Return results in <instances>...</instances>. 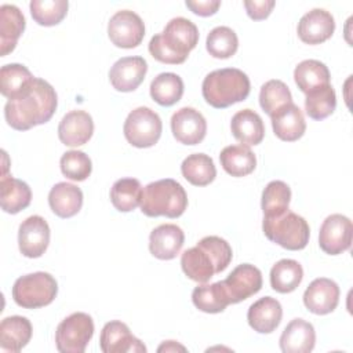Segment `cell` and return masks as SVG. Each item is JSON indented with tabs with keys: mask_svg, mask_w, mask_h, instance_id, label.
Here are the masks:
<instances>
[{
	"mask_svg": "<svg viewBox=\"0 0 353 353\" xmlns=\"http://www.w3.org/2000/svg\"><path fill=\"white\" fill-rule=\"evenodd\" d=\"M58 97L54 87L39 77H33L29 85L4 106L7 124L17 131H26L47 123L57 110Z\"/></svg>",
	"mask_w": 353,
	"mask_h": 353,
	"instance_id": "1",
	"label": "cell"
},
{
	"mask_svg": "<svg viewBox=\"0 0 353 353\" xmlns=\"http://www.w3.org/2000/svg\"><path fill=\"white\" fill-rule=\"evenodd\" d=\"M232 247L218 236L203 237L196 247L186 250L181 256L183 273L196 283H207L214 274L223 272L232 262Z\"/></svg>",
	"mask_w": 353,
	"mask_h": 353,
	"instance_id": "2",
	"label": "cell"
},
{
	"mask_svg": "<svg viewBox=\"0 0 353 353\" xmlns=\"http://www.w3.org/2000/svg\"><path fill=\"white\" fill-rule=\"evenodd\" d=\"M199 29L188 18H172L164 30L149 41L150 55L163 63H183L189 52L197 46Z\"/></svg>",
	"mask_w": 353,
	"mask_h": 353,
	"instance_id": "3",
	"label": "cell"
},
{
	"mask_svg": "<svg viewBox=\"0 0 353 353\" xmlns=\"http://www.w3.org/2000/svg\"><path fill=\"white\" fill-rule=\"evenodd\" d=\"M250 90L248 76L236 68L214 70L204 77L201 84L203 98L215 109H225L244 101Z\"/></svg>",
	"mask_w": 353,
	"mask_h": 353,
	"instance_id": "4",
	"label": "cell"
},
{
	"mask_svg": "<svg viewBox=\"0 0 353 353\" xmlns=\"http://www.w3.org/2000/svg\"><path fill=\"white\" fill-rule=\"evenodd\" d=\"M186 207V192L175 179H159L143 188L141 211L146 216L178 218L185 212Z\"/></svg>",
	"mask_w": 353,
	"mask_h": 353,
	"instance_id": "5",
	"label": "cell"
},
{
	"mask_svg": "<svg viewBox=\"0 0 353 353\" xmlns=\"http://www.w3.org/2000/svg\"><path fill=\"white\" fill-rule=\"evenodd\" d=\"M262 229L270 241L290 251L303 250L310 237V228L306 219L290 210L273 216H263Z\"/></svg>",
	"mask_w": 353,
	"mask_h": 353,
	"instance_id": "6",
	"label": "cell"
},
{
	"mask_svg": "<svg viewBox=\"0 0 353 353\" xmlns=\"http://www.w3.org/2000/svg\"><path fill=\"white\" fill-rule=\"evenodd\" d=\"M57 294V280L47 272L21 276L12 285V298L23 309L44 307L55 299Z\"/></svg>",
	"mask_w": 353,
	"mask_h": 353,
	"instance_id": "7",
	"label": "cell"
},
{
	"mask_svg": "<svg viewBox=\"0 0 353 353\" xmlns=\"http://www.w3.org/2000/svg\"><path fill=\"white\" fill-rule=\"evenodd\" d=\"M94 335L90 314L76 312L63 319L55 331V345L61 353H83Z\"/></svg>",
	"mask_w": 353,
	"mask_h": 353,
	"instance_id": "8",
	"label": "cell"
},
{
	"mask_svg": "<svg viewBox=\"0 0 353 353\" xmlns=\"http://www.w3.org/2000/svg\"><path fill=\"white\" fill-rule=\"evenodd\" d=\"M124 137L135 148H150L161 137L163 123L160 116L146 106L130 112L124 121Z\"/></svg>",
	"mask_w": 353,
	"mask_h": 353,
	"instance_id": "9",
	"label": "cell"
},
{
	"mask_svg": "<svg viewBox=\"0 0 353 353\" xmlns=\"http://www.w3.org/2000/svg\"><path fill=\"white\" fill-rule=\"evenodd\" d=\"M352 221L342 214L328 215L319 232V245L328 255H338L352 245Z\"/></svg>",
	"mask_w": 353,
	"mask_h": 353,
	"instance_id": "10",
	"label": "cell"
},
{
	"mask_svg": "<svg viewBox=\"0 0 353 353\" xmlns=\"http://www.w3.org/2000/svg\"><path fill=\"white\" fill-rule=\"evenodd\" d=\"M110 41L120 48L138 47L145 36V25L138 14L130 10L117 11L108 23Z\"/></svg>",
	"mask_w": 353,
	"mask_h": 353,
	"instance_id": "11",
	"label": "cell"
},
{
	"mask_svg": "<svg viewBox=\"0 0 353 353\" xmlns=\"http://www.w3.org/2000/svg\"><path fill=\"white\" fill-rule=\"evenodd\" d=\"M222 285L230 303H239L262 288V273L251 263H241L236 266L225 280H222Z\"/></svg>",
	"mask_w": 353,
	"mask_h": 353,
	"instance_id": "12",
	"label": "cell"
},
{
	"mask_svg": "<svg viewBox=\"0 0 353 353\" xmlns=\"http://www.w3.org/2000/svg\"><path fill=\"white\" fill-rule=\"evenodd\" d=\"M50 244V226L40 215L26 218L18 230L19 251L26 258H40Z\"/></svg>",
	"mask_w": 353,
	"mask_h": 353,
	"instance_id": "13",
	"label": "cell"
},
{
	"mask_svg": "<svg viewBox=\"0 0 353 353\" xmlns=\"http://www.w3.org/2000/svg\"><path fill=\"white\" fill-rule=\"evenodd\" d=\"M99 347L103 353H145L146 346L135 338L128 325L113 320L103 325L99 338Z\"/></svg>",
	"mask_w": 353,
	"mask_h": 353,
	"instance_id": "14",
	"label": "cell"
},
{
	"mask_svg": "<svg viewBox=\"0 0 353 353\" xmlns=\"http://www.w3.org/2000/svg\"><path fill=\"white\" fill-rule=\"evenodd\" d=\"M174 138L183 145H197L207 134V121L194 108H181L171 117Z\"/></svg>",
	"mask_w": 353,
	"mask_h": 353,
	"instance_id": "15",
	"label": "cell"
},
{
	"mask_svg": "<svg viewBox=\"0 0 353 353\" xmlns=\"http://www.w3.org/2000/svg\"><path fill=\"white\" fill-rule=\"evenodd\" d=\"M148 72V63L142 57H124L113 63L109 80L114 90L130 92L137 90Z\"/></svg>",
	"mask_w": 353,
	"mask_h": 353,
	"instance_id": "16",
	"label": "cell"
},
{
	"mask_svg": "<svg viewBox=\"0 0 353 353\" xmlns=\"http://www.w3.org/2000/svg\"><path fill=\"white\" fill-rule=\"evenodd\" d=\"M338 284L327 277L314 279L303 292L306 309L314 314H328L335 310L339 302Z\"/></svg>",
	"mask_w": 353,
	"mask_h": 353,
	"instance_id": "17",
	"label": "cell"
},
{
	"mask_svg": "<svg viewBox=\"0 0 353 353\" xmlns=\"http://www.w3.org/2000/svg\"><path fill=\"white\" fill-rule=\"evenodd\" d=\"M335 30L334 17L323 10L313 8L306 12L298 22V36L306 44H321L327 41Z\"/></svg>",
	"mask_w": 353,
	"mask_h": 353,
	"instance_id": "18",
	"label": "cell"
},
{
	"mask_svg": "<svg viewBox=\"0 0 353 353\" xmlns=\"http://www.w3.org/2000/svg\"><path fill=\"white\" fill-rule=\"evenodd\" d=\"M92 132L94 121L91 114L85 110L68 112L58 125L59 141L70 148H77L87 143L91 139Z\"/></svg>",
	"mask_w": 353,
	"mask_h": 353,
	"instance_id": "19",
	"label": "cell"
},
{
	"mask_svg": "<svg viewBox=\"0 0 353 353\" xmlns=\"http://www.w3.org/2000/svg\"><path fill=\"white\" fill-rule=\"evenodd\" d=\"M185 234L174 223H164L154 228L149 236L150 254L163 261L174 259L182 250Z\"/></svg>",
	"mask_w": 353,
	"mask_h": 353,
	"instance_id": "20",
	"label": "cell"
},
{
	"mask_svg": "<svg viewBox=\"0 0 353 353\" xmlns=\"http://www.w3.org/2000/svg\"><path fill=\"white\" fill-rule=\"evenodd\" d=\"M283 317V307L276 298L263 296L255 301L247 312L250 327L259 334L273 332Z\"/></svg>",
	"mask_w": 353,
	"mask_h": 353,
	"instance_id": "21",
	"label": "cell"
},
{
	"mask_svg": "<svg viewBox=\"0 0 353 353\" xmlns=\"http://www.w3.org/2000/svg\"><path fill=\"white\" fill-rule=\"evenodd\" d=\"M314 343V327L303 319L291 320L280 336V349L284 353H309Z\"/></svg>",
	"mask_w": 353,
	"mask_h": 353,
	"instance_id": "22",
	"label": "cell"
},
{
	"mask_svg": "<svg viewBox=\"0 0 353 353\" xmlns=\"http://www.w3.org/2000/svg\"><path fill=\"white\" fill-rule=\"evenodd\" d=\"M270 119L273 132L281 141L294 142L305 134L306 121L303 113L294 102L281 108Z\"/></svg>",
	"mask_w": 353,
	"mask_h": 353,
	"instance_id": "23",
	"label": "cell"
},
{
	"mask_svg": "<svg viewBox=\"0 0 353 353\" xmlns=\"http://www.w3.org/2000/svg\"><path fill=\"white\" fill-rule=\"evenodd\" d=\"M32 324L23 316H10L0 323V350L17 353L32 338Z\"/></svg>",
	"mask_w": 353,
	"mask_h": 353,
	"instance_id": "24",
	"label": "cell"
},
{
	"mask_svg": "<svg viewBox=\"0 0 353 353\" xmlns=\"http://www.w3.org/2000/svg\"><path fill=\"white\" fill-rule=\"evenodd\" d=\"M48 204L59 218H72L81 210L83 192L73 183L58 182L48 193Z\"/></svg>",
	"mask_w": 353,
	"mask_h": 353,
	"instance_id": "25",
	"label": "cell"
},
{
	"mask_svg": "<svg viewBox=\"0 0 353 353\" xmlns=\"http://www.w3.org/2000/svg\"><path fill=\"white\" fill-rule=\"evenodd\" d=\"M25 30V17L17 6L0 7V54L6 57L14 51L18 39Z\"/></svg>",
	"mask_w": 353,
	"mask_h": 353,
	"instance_id": "26",
	"label": "cell"
},
{
	"mask_svg": "<svg viewBox=\"0 0 353 353\" xmlns=\"http://www.w3.org/2000/svg\"><path fill=\"white\" fill-rule=\"evenodd\" d=\"M233 137L245 146L258 145L265 137V125L261 116L252 109L239 110L230 121Z\"/></svg>",
	"mask_w": 353,
	"mask_h": 353,
	"instance_id": "27",
	"label": "cell"
},
{
	"mask_svg": "<svg viewBox=\"0 0 353 353\" xmlns=\"http://www.w3.org/2000/svg\"><path fill=\"white\" fill-rule=\"evenodd\" d=\"M32 200L29 185L12 176H1L0 181V204L4 212L18 214L25 210Z\"/></svg>",
	"mask_w": 353,
	"mask_h": 353,
	"instance_id": "28",
	"label": "cell"
},
{
	"mask_svg": "<svg viewBox=\"0 0 353 353\" xmlns=\"http://www.w3.org/2000/svg\"><path fill=\"white\" fill-rule=\"evenodd\" d=\"M222 168L232 176H245L256 167L254 152L245 145H230L222 149L219 154Z\"/></svg>",
	"mask_w": 353,
	"mask_h": 353,
	"instance_id": "29",
	"label": "cell"
},
{
	"mask_svg": "<svg viewBox=\"0 0 353 353\" xmlns=\"http://www.w3.org/2000/svg\"><path fill=\"white\" fill-rule=\"evenodd\" d=\"M183 178L194 186H207L216 176V168L212 159L204 153L189 154L181 164Z\"/></svg>",
	"mask_w": 353,
	"mask_h": 353,
	"instance_id": "30",
	"label": "cell"
},
{
	"mask_svg": "<svg viewBox=\"0 0 353 353\" xmlns=\"http://www.w3.org/2000/svg\"><path fill=\"white\" fill-rule=\"evenodd\" d=\"M330 77L328 68L317 59H305L299 62L294 70V80L298 88L305 94L330 84Z\"/></svg>",
	"mask_w": 353,
	"mask_h": 353,
	"instance_id": "31",
	"label": "cell"
},
{
	"mask_svg": "<svg viewBox=\"0 0 353 353\" xmlns=\"http://www.w3.org/2000/svg\"><path fill=\"white\" fill-rule=\"evenodd\" d=\"M303 279V269L295 259H280L270 269V285L280 294H288L298 288Z\"/></svg>",
	"mask_w": 353,
	"mask_h": 353,
	"instance_id": "32",
	"label": "cell"
},
{
	"mask_svg": "<svg viewBox=\"0 0 353 353\" xmlns=\"http://www.w3.org/2000/svg\"><path fill=\"white\" fill-rule=\"evenodd\" d=\"M193 305L204 313H221L230 305L229 296L222 285V281L212 284H203L193 290L192 292Z\"/></svg>",
	"mask_w": 353,
	"mask_h": 353,
	"instance_id": "33",
	"label": "cell"
},
{
	"mask_svg": "<svg viewBox=\"0 0 353 353\" xmlns=\"http://www.w3.org/2000/svg\"><path fill=\"white\" fill-rule=\"evenodd\" d=\"M183 95L182 79L171 72L160 73L150 83V97L161 106H172Z\"/></svg>",
	"mask_w": 353,
	"mask_h": 353,
	"instance_id": "34",
	"label": "cell"
},
{
	"mask_svg": "<svg viewBox=\"0 0 353 353\" xmlns=\"http://www.w3.org/2000/svg\"><path fill=\"white\" fill-rule=\"evenodd\" d=\"M142 186L135 178H121L116 181L110 189V200L113 207L120 212H130L141 205Z\"/></svg>",
	"mask_w": 353,
	"mask_h": 353,
	"instance_id": "35",
	"label": "cell"
},
{
	"mask_svg": "<svg viewBox=\"0 0 353 353\" xmlns=\"http://www.w3.org/2000/svg\"><path fill=\"white\" fill-rule=\"evenodd\" d=\"M336 108V95L331 84L319 87L306 94L305 110L313 120H323L334 113Z\"/></svg>",
	"mask_w": 353,
	"mask_h": 353,
	"instance_id": "36",
	"label": "cell"
},
{
	"mask_svg": "<svg viewBox=\"0 0 353 353\" xmlns=\"http://www.w3.org/2000/svg\"><path fill=\"white\" fill-rule=\"evenodd\" d=\"M32 80V73L21 63H8L0 69V90L8 99L18 97Z\"/></svg>",
	"mask_w": 353,
	"mask_h": 353,
	"instance_id": "37",
	"label": "cell"
},
{
	"mask_svg": "<svg viewBox=\"0 0 353 353\" xmlns=\"http://www.w3.org/2000/svg\"><path fill=\"white\" fill-rule=\"evenodd\" d=\"M205 48L214 58L226 59L236 54L239 48V39L233 29L228 26L214 28L205 41Z\"/></svg>",
	"mask_w": 353,
	"mask_h": 353,
	"instance_id": "38",
	"label": "cell"
},
{
	"mask_svg": "<svg viewBox=\"0 0 353 353\" xmlns=\"http://www.w3.org/2000/svg\"><path fill=\"white\" fill-rule=\"evenodd\" d=\"M291 102V91L281 80H269L261 87L259 105L270 117Z\"/></svg>",
	"mask_w": 353,
	"mask_h": 353,
	"instance_id": "39",
	"label": "cell"
},
{
	"mask_svg": "<svg viewBox=\"0 0 353 353\" xmlns=\"http://www.w3.org/2000/svg\"><path fill=\"white\" fill-rule=\"evenodd\" d=\"M291 201V189L283 181H272L262 192L263 216H273L288 210Z\"/></svg>",
	"mask_w": 353,
	"mask_h": 353,
	"instance_id": "40",
	"label": "cell"
},
{
	"mask_svg": "<svg viewBox=\"0 0 353 353\" xmlns=\"http://www.w3.org/2000/svg\"><path fill=\"white\" fill-rule=\"evenodd\" d=\"M66 0H32L29 4L32 18L41 26L58 25L68 14Z\"/></svg>",
	"mask_w": 353,
	"mask_h": 353,
	"instance_id": "41",
	"label": "cell"
},
{
	"mask_svg": "<svg viewBox=\"0 0 353 353\" xmlns=\"http://www.w3.org/2000/svg\"><path fill=\"white\" fill-rule=\"evenodd\" d=\"M61 171L72 181H85L92 171L91 159L81 150H69L61 157Z\"/></svg>",
	"mask_w": 353,
	"mask_h": 353,
	"instance_id": "42",
	"label": "cell"
},
{
	"mask_svg": "<svg viewBox=\"0 0 353 353\" xmlns=\"http://www.w3.org/2000/svg\"><path fill=\"white\" fill-rule=\"evenodd\" d=\"M273 0H247L244 1L245 11L248 17L254 21H262L268 18L274 7Z\"/></svg>",
	"mask_w": 353,
	"mask_h": 353,
	"instance_id": "43",
	"label": "cell"
},
{
	"mask_svg": "<svg viewBox=\"0 0 353 353\" xmlns=\"http://www.w3.org/2000/svg\"><path fill=\"white\" fill-rule=\"evenodd\" d=\"M186 7L196 15L210 17L214 15L221 7L219 0H186Z\"/></svg>",
	"mask_w": 353,
	"mask_h": 353,
	"instance_id": "44",
	"label": "cell"
},
{
	"mask_svg": "<svg viewBox=\"0 0 353 353\" xmlns=\"http://www.w3.org/2000/svg\"><path fill=\"white\" fill-rule=\"evenodd\" d=\"M176 350H182V352H186V347L176 343L175 341H165L163 345L159 346L157 352H176Z\"/></svg>",
	"mask_w": 353,
	"mask_h": 353,
	"instance_id": "45",
	"label": "cell"
}]
</instances>
